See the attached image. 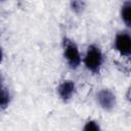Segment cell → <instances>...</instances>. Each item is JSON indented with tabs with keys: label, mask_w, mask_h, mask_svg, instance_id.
Here are the masks:
<instances>
[{
	"label": "cell",
	"mask_w": 131,
	"mask_h": 131,
	"mask_svg": "<svg viewBox=\"0 0 131 131\" xmlns=\"http://www.w3.org/2000/svg\"><path fill=\"white\" fill-rule=\"evenodd\" d=\"M84 62L88 70L93 73H97L102 62V54L100 50L95 46H90L86 53Z\"/></svg>",
	"instance_id": "obj_1"
},
{
	"label": "cell",
	"mask_w": 131,
	"mask_h": 131,
	"mask_svg": "<svg viewBox=\"0 0 131 131\" xmlns=\"http://www.w3.org/2000/svg\"><path fill=\"white\" fill-rule=\"evenodd\" d=\"M64 56L72 68H77L80 64V53L75 43L67 41V43L64 44Z\"/></svg>",
	"instance_id": "obj_2"
},
{
	"label": "cell",
	"mask_w": 131,
	"mask_h": 131,
	"mask_svg": "<svg viewBox=\"0 0 131 131\" xmlns=\"http://www.w3.org/2000/svg\"><path fill=\"white\" fill-rule=\"evenodd\" d=\"M117 50L123 55H129L131 51V39L128 34H119L115 41Z\"/></svg>",
	"instance_id": "obj_3"
},
{
	"label": "cell",
	"mask_w": 131,
	"mask_h": 131,
	"mask_svg": "<svg viewBox=\"0 0 131 131\" xmlns=\"http://www.w3.org/2000/svg\"><path fill=\"white\" fill-rule=\"evenodd\" d=\"M97 97H98V101L101 104V106L106 110H110L115 105V96L110 90H106V89L101 90L98 93Z\"/></svg>",
	"instance_id": "obj_4"
},
{
	"label": "cell",
	"mask_w": 131,
	"mask_h": 131,
	"mask_svg": "<svg viewBox=\"0 0 131 131\" xmlns=\"http://www.w3.org/2000/svg\"><path fill=\"white\" fill-rule=\"evenodd\" d=\"M74 90L75 84L72 81H64L58 87V93L63 100H68L69 98H71V96L74 93Z\"/></svg>",
	"instance_id": "obj_5"
},
{
	"label": "cell",
	"mask_w": 131,
	"mask_h": 131,
	"mask_svg": "<svg viewBox=\"0 0 131 131\" xmlns=\"http://www.w3.org/2000/svg\"><path fill=\"white\" fill-rule=\"evenodd\" d=\"M122 18L123 20L125 21V24L127 26H130L131 24V5L130 3H126L124 6H123V9H122Z\"/></svg>",
	"instance_id": "obj_6"
},
{
	"label": "cell",
	"mask_w": 131,
	"mask_h": 131,
	"mask_svg": "<svg viewBox=\"0 0 131 131\" xmlns=\"http://www.w3.org/2000/svg\"><path fill=\"white\" fill-rule=\"evenodd\" d=\"M9 101V94L6 90L0 88V106H5L7 105Z\"/></svg>",
	"instance_id": "obj_7"
},
{
	"label": "cell",
	"mask_w": 131,
	"mask_h": 131,
	"mask_svg": "<svg viewBox=\"0 0 131 131\" xmlns=\"http://www.w3.org/2000/svg\"><path fill=\"white\" fill-rule=\"evenodd\" d=\"M84 129L87 130V131H96V130L99 129V127H98V125H97L95 122L91 121V122H88V123L86 124V126L84 127Z\"/></svg>",
	"instance_id": "obj_8"
},
{
	"label": "cell",
	"mask_w": 131,
	"mask_h": 131,
	"mask_svg": "<svg viewBox=\"0 0 131 131\" xmlns=\"http://www.w3.org/2000/svg\"><path fill=\"white\" fill-rule=\"evenodd\" d=\"M72 6H73V9L74 10H81L82 7H83V3L79 0H74L72 2Z\"/></svg>",
	"instance_id": "obj_9"
},
{
	"label": "cell",
	"mask_w": 131,
	"mask_h": 131,
	"mask_svg": "<svg viewBox=\"0 0 131 131\" xmlns=\"http://www.w3.org/2000/svg\"><path fill=\"white\" fill-rule=\"evenodd\" d=\"M2 60V52H1V49H0V62Z\"/></svg>",
	"instance_id": "obj_10"
},
{
	"label": "cell",
	"mask_w": 131,
	"mask_h": 131,
	"mask_svg": "<svg viewBox=\"0 0 131 131\" xmlns=\"http://www.w3.org/2000/svg\"><path fill=\"white\" fill-rule=\"evenodd\" d=\"M1 81H2V78H1V76H0V84H1Z\"/></svg>",
	"instance_id": "obj_11"
}]
</instances>
